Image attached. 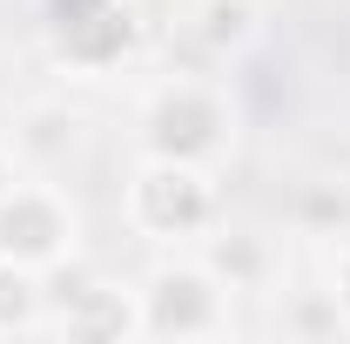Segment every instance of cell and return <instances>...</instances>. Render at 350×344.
Wrapping results in <instances>:
<instances>
[{"mask_svg":"<svg viewBox=\"0 0 350 344\" xmlns=\"http://www.w3.org/2000/svg\"><path fill=\"white\" fill-rule=\"evenodd\" d=\"M236 142V101L222 82L202 75H175L148 95L142 108V156H169V162H202L216 169Z\"/></svg>","mask_w":350,"mask_h":344,"instance_id":"obj_1","label":"cell"},{"mask_svg":"<svg viewBox=\"0 0 350 344\" xmlns=\"http://www.w3.org/2000/svg\"><path fill=\"white\" fill-rule=\"evenodd\" d=\"M129 210L135 236L148 243H196L216 230V175L202 162H169V156H142V169L129 175Z\"/></svg>","mask_w":350,"mask_h":344,"instance_id":"obj_2","label":"cell"},{"mask_svg":"<svg viewBox=\"0 0 350 344\" xmlns=\"http://www.w3.org/2000/svg\"><path fill=\"white\" fill-rule=\"evenodd\" d=\"M142 338H222L229 331V284L202 257H169L135 291Z\"/></svg>","mask_w":350,"mask_h":344,"instance_id":"obj_3","label":"cell"},{"mask_svg":"<svg viewBox=\"0 0 350 344\" xmlns=\"http://www.w3.org/2000/svg\"><path fill=\"white\" fill-rule=\"evenodd\" d=\"M41 34L61 68L75 75H108L135 54V7L129 0H47Z\"/></svg>","mask_w":350,"mask_h":344,"instance_id":"obj_4","label":"cell"},{"mask_svg":"<svg viewBox=\"0 0 350 344\" xmlns=\"http://www.w3.org/2000/svg\"><path fill=\"white\" fill-rule=\"evenodd\" d=\"M75 236H81V216L68 203V189L21 175L0 196V257L27 263V270H54L61 257H75Z\"/></svg>","mask_w":350,"mask_h":344,"instance_id":"obj_5","label":"cell"},{"mask_svg":"<svg viewBox=\"0 0 350 344\" xmlns=\"http://www.w3.org/2000/svg\"><path fill=\"white\" fill-rule=\"evenodd\" d=\"M7 142H14V156H21V169H68L75 156H81L88 142V122L68 108V101H27L21 115H14V129H7Z\"/></svg>","mask_w":350,"mask_h":344,"instance_id":"obj_6","label":"cell"},{"mask_svg":"<svg viewBox=\"0 0 350 344\" xmlns=\"http://www.w3.org/2000/svg\"><path fill=\"white\" fill-rule=\"evenodd\" d=\"M54 331H61V338H135L142 317H135V297H129V291L88 277L81 291L54 310Z\"/></svg>","mask_w":350,"mask_h":344,"instance_id":"obj_7","label":"cell"},{"mask_svg":"<svg viewBox=\"0 0 350 344\" xmlns=\"http://www.w3.org/2000/svg\"><path fill=\"white\" fill-rule=\"evenodd\" d=\"M262 21H256V0H202L196 7V41L222 54V61H243L250 47H256Z\"/></svg>","mask_w":350,"mask_h":344,"instance_id":"obj_8","label":"cell"},{"mask_svg":"<svg viewBox=\"0 0 350 344\" xmlns=\"http://www.w3.org/2000/svg\"><path fill=\"white\" fill-rule=\"evenodd\" d=\"M290 223L304 236H350V182L337 175H317L290 196Z\"/></svg>","mask_w":350,"mask_h":344,"instance_id":"obj_9","label":"cell"},{"mask_svg":"<svg viewBox=\"0 0 350 344\" xmlns=\"http://www.w3.org/2000/svg\"><path fill=\"white\" fill-rule=\"evenodd\" d=\"M47 324V291H41V270L0 257V338L14 331H41Z\"/></svg>","mask_w":350,"mask_h":344,"instance_id":"obj_10","label":"cell"},{"mask_svg":"<svg viewBox=\"0 0 350 344\" xmlns=\"http://www.w3.org/2000/svg\"><path fill=\"white\" fill-rule=\"evenodd\" d=\"M209 270H216L229 291H262V277H269V250H262V236H209Z\"/></svg>","mask_w":350,"mask_h":344,"instance_id":"obj_11","label":"cell"},{"mask_svg":"<svg viewBox=\"0 0 350 344\" xmlns=\"http://www.w3.org/2000/svg\"><path fill=\"white\" fill-rule=\"evenodd\" d=\"M283 331H297V338H337L344 331V310L330 291H297V304L283 310Z\"/></svg>","mask_w":350,"mask_h":344,"instance_id":"obj_12","label":"cell"},{"mask_svg":"<svg viewBox=\"0 0 350 344\" xmlns=\"http://www.w3.org/2000/svg\"><path fill=\"white\" fill-rule=\"evenodd\" d=\"M330 297H337V310H344V331H350V236H344V250H337V270H330Z\"/></svg>","mask_w":350,"mask_h":344,"instance_id":"obj_13","label":"cell"},{"mask_svg":"<svg viewBox=\"0 0 350 344\" xmlns=\"http://www.w3.org/2000/svg\"><path fill=\"white\" fill-rule=\"evenodd\" d=\"M14 182H21V156H14V142L0 135V196H7Z\"/></svg>","mask_w":350,"mask_h":344,"instance_id":"obj_14","label":"cell"}]
</instances>
